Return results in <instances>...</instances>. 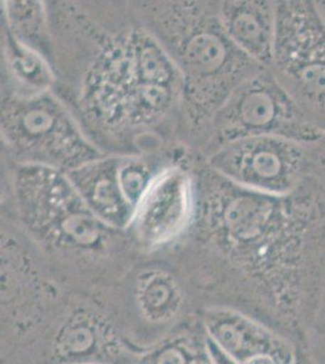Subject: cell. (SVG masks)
<instances>
[{"label": "cell", "mask_w": 325, "mask_h": 364, "mask_svg": "<svg viewBox=\"0 0 325 364\" xmlns=\"http://www.w3.org/2000/svg\"><path fill=\"white\" fill-rule=\"evenodd\" d=\"M198 215L177 245L202 307L244 311L304 343L325 288V187L288 196L245 190L197 159Z\"/></svg>", "instance_id": "cell-1"}, {"label": "cell", "mask_w": 325, "mask_h": 364, "mask_svg": "<svg viewBox=\"0 0 325 364\" xmlns=\"http://www.w3.org/2000/svg\"><path fill=\"white\" fill-rule=\"evenodd\" d=\"M183 87L180 72L140 21L96 41L77 95L82 127L111 140L177 142Z\"/></svg>", "instance_id": "cell-2"}, {"label": "cell", "mask_w": 325, "mask_h": 364, "mask_svg": "<svg viewBox=\"0 0 325 364\" xmlns=\"http://www.w3.org/2000/svg\"><path fill=\"white\" fill-rule=\"evenodd\" d=\"M139 21L161 43L180 72L183 97L177 141L192 149L228 96L264 68L227 37L218 0L142 3Z\"/></svg>", "instance_id": "cell-3"}, {"label": "cell", "mask_w": 325, "mask_h": 364, "mask_svg": "<svg viewBox=\"0 0 325 364\" xmlns=\"http://www.w3.org/2000/svg\"><path fill=\"white\" fill-rule=\"evenodd\" d=\"M10 191L27 235L56 255L95 260L118 242L120 232L96 218L63 171L17 166Z\"/></svg>", "instance_id": "cell-4"}, {"label": "cell", "mask_w": 325, "mask_h": 364, "mask_svg": "<svg viewBox=\"0 0 325 364\" xmlns=\"http://www.w3.org/2000/svg\"><path fill=\"white\" fill-rule=\"evenodd\" d=\"M0 139L17 166L68 173L106 156L51 90L0 94Z\"/></svg>", "instance_id": "cell-5"}, {"label": "cell", "mask_w": 325, "mask_h": 364, "mask_svg": "<svg viewBox=\"0 0 325 364\" xmlns=\"http://www.w3.org/2000/svg\"><path fill=\"white\" fill-rule=\"evenodd\" d=\"M325 134L312 124L267 70L247 79L218 108L194 142L192 151L206 157L232 141L276 136L313 146Z\"/></svg>", "instance_id": "cell-6"}, {"label": "cell", "mask_w": 325, "mask_h": 364, "mask_svg": "<svg viewBox=\"0 0 325 364\" xmlns=\"http://www.w3.org/2000/svg\"><path fill=\"white\" fill-rule=\"evenodd\" d=\"M268 72L304 116L325 134V21L314 0H276Z\"/></svg>", "instance_id": "cell-7"}, {"label": "cell", "mask_w": 325, "mask_h": 364, "mask_svg": "<svg viewBox=\"0 0 325 364\" xmlns=\"http://www.w3.org/2000/svg\"><path fill=\"white\" fill-rule=\"evenodd\" d=\"M198 205L197 154L177 146L136 207L128 232L144 252L175 248L192 231Z\"/></svg>", "instance_id": "cell-8"}, {"label": "cell", "mask_w": 325, "mask_h": 364, "mask_svg": "<svg viewBox=\"0 0 325 364\" xmlns=\"http://www.w3.org/2000/svg\"><path fill=\"white\" fill-rule=\"evenodd\" d=\"M311 151L312 146L283 137L254 136L232 141L199 158L237 186L264 195L288 196L312 176Z\"/></svg>", "instance_id": "cell-9"}, {"label": "cell", "mask_w": 325, "mask_h": 364, "mask_svg": "<svg viewBox=\"0 0 325 364\" xmlns=\"http://www.w3.org/2000/svg\"><path fill=\"white\" fill-rule=\"evenodd\" d=\"M216 364H295V340L244 311L206 306L198 312Z\"/></svg>", "instance_id": "cell-10"}, {"label": "cell", "mask_w": 325, "mask_h": 364, "mask_svg": "<svg viewBox=\"0 0 325 364\" xmlns=\"http://www.w3.org/2000/svg\"><path fill=\"white\" fill-rule=\"evenodd\" d=\"M124 351L123 340L111 321L91 307L72 311L51 343L58 364H114Z\"/></svg>", "instance_id": "cell-11"}, {"label": "cell", "mask_w": 325, "mask_h": 364, "mask_svg": "<svg viewBox=\"0 0 325 364\" xmlns=\"http://www.w3.org/2000/svg\"><path fill=\"white\" fill-rule=\"evenodd\" d=\"M190 287L180 271L152 264L142 267L132 281V299L141 319L168 333L181 327L197 314L190 311Z\"/></svg>", "instance_id": "cell-12"}, {"label": "cell", "mask_w": 325, "mask_h": 364, "mask_svg": "<svg viewBox=\"0 0 325 364\" xmlns=\"http://www.w3.org/2000/svg\"><path fill=\"white\" fill-rule=\"evenodd\" d=\"M218 15L235 48L268 70L276 37V0H218Z\"/></svg>", "instance_id": "cell-13"}, {"label": "cell", "mask_w": 325, "mask_h": 364, "mask_svg": "<svg viewBox=\"0 0 325 364\" xmlns=\"http://www.w3.org/2000/svg\"><path fill=\"white\" fill-rule=\"evenodd\" d=\"M66 174L97 219L115 231H128L134 213L120 182L119 154H106Z\"/></svg>", "instance_id": "cell-14"}, {"label": "cell", "mask_w": 325, "mask_h": 364, "mask_svg": "<svg viewBox=\"0 0 325 364\" xmlns=\"http://www.w3.org/2000/svg\"><path fill=\"white\" fill-rule=\"evenodd\" d=\"M48 10L41 1H0V31L53 63Z\"/></svg>", "instance_id": "cell-15"}, {"label": "cell", "mask_w": 325, "mask_h": 364, "mask_svg": "<svg viewBox=\"0 0 325 364\" xmlns=\"http://www.w3.org/2000/svg\"><path fill=\"white\" fill-rule=\"evenodd\" d=\"M132 364H216L198 315L156 341Z\"/></svg>", "instance_id": "cell-16"}, {"label": "cell", "mask_w": 325, "mask_h": 364, "mask_svg": "<svg viewBox=\"0 0 325 364\" xmlns=\"http://www.w3.org/2000/svg\"><path fill=\"white\" fill-rule=\"evenodd\" d=\"M4 49L6 73L11 75L14 90L21 92H44L51 90L56 82L53 63L27 46L16 42L8 33L0 31Z\"/></svg>", "instance_id": "cell-17"}, {"label": "cell", "mask_w": 325, "mask_h": 364, "mask_svg": "<svg viewBox=\"0 0 325 364\" xmlns=\"http://www.w3.org/2000/svg\"><path fill=\"white\" fill-rule=\"evenodd\" d=\"M302 345L317 364H325V288Z\"/></svg>", "instance_id": "cell-18"}, {"label": "cell", "mask_w": 325, "mask_h": 364, "mask_svg": "<svg viewBox=\"0 0 325 364\" xmlns=\"http://www.w3.org/2000/svg\"><path fill=\"white\" fill-rule=\"evenodd\" d=\"M311 171L312 176L317 178L325 187V135L318 144L312 146L311 151Z\"/></svg>", "instance_id": "cell-19"}, {"label": "cell", "mask_w": 325, "mask_h": 364, "mask_svg": "<svg viewBox=\"0 0 325 364\" xmlns=\"http://www.w3.org/2000/svg\"><path fill=\"white\" fill-rule=\"evenodd\" d=\"M8 151L5 149L3 141L0 139V197L4 193V191L11 190V178H13L14 169L9 166L10 159Z\"/></svg>", "instance_id": "cell-20"}, {"label": "cell", "mask_w": 325, "mask_h": 364, "mask_svg": "<svg viewBox=\"0 0 325 364\" xmlns=\"http://www.w3.org/2000/svg\"><path fill=\"white\" fill-rule=\"evenodd\" d=\"M295 364H317L314 362L312 357L309 356V352L305 346L300 343L299 345V351H297V363Z\"/></svg>", "instance_id": "cell-21"}, {"label": "cell", "mask_w": 325, "mask_h": 364, "mask_svg": "<svg viewBox=\"0 0 325 364\" xmlns=\"http://www.w3.org/2000/svg\"><path fill=\"white\" fill-rule=\"evenodd\" d=\"M5 75L8 77V73H6V66H5L3 41H1V36H0V83H3V79H4Z\"/></svg>", "instance_id": "cell-22"}, {"label": "cell", "mask_w": 325, "mask_h": 364, "mask_svg": "<svg viewBox=\"0 0 325 364\" xmlns=\"http://www.w3.org/2000/svg\"><path fill=\"white\" fill-rule=\"evenodd\" d=\"M317 6L319 9V11H321V16L324 18L325 21V0H318Z\"/></svg>", "instance_id": "cell-23"}]
</instances>
